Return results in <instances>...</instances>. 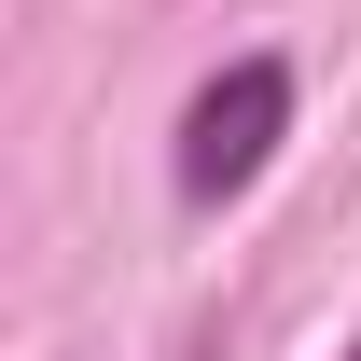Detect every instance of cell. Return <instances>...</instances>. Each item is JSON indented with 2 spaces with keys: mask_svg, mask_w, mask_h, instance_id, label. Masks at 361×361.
<instances>
[{
  "mask_svg": "<svg viewBox=\"0 0 361 361\" xmlns=\"http://www.w3.org/2000/svg\"><path fill=\"white\" fill-rule=\"evenodd\" d=\"M348 361H361V334H348Z\"/></svg>",
  "mask_w": 361,
  "mask_h": 361,
  "instance_id": "2",
  "label": "cell"
},
{
  "mask_svg": "<svg viewBox=\"0 0 361 361\" xmlns=\"http://www.w3.org/2000/svg\"><path fill=\"white\" fill-rule=\"evenodd\" d=\"M278 139H292V56H223L209 84L180 97V126H167V195L180 209H236L250 180L278 167Z\"/></svg>",
  "mask_w": 361,
  "mask_h": 361,
  "instance_id": "1",
  "label": "cell"
}]
</instances>
